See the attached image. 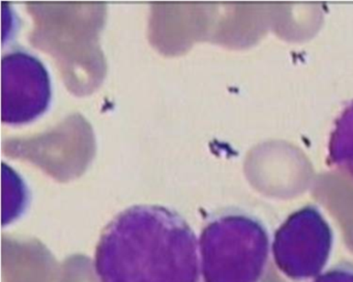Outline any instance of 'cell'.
Segmentation results:
<instances>
[{
  "instance_id": "1",
  "label": "cell",
  "mask_w": 353,
  "mask_h": 282,
  "mask_svg": "<svg viewBox=\"0 0 353 282\" xmlns=\"http://www.w3.org/2000/svg\"><path fill=\"white\" fill-rule=\"evenodd\" d=\"M94 272L99 282H201L197 236L175 210L132 206L103 230Z\"/></svg>"
},
{
  "instance_id": "2",
  "label": "cell",
  "mask_w": 353,
  "mask_h": 282,
  "mask_svg": "<svg viewBox=\"0 0 353 282\" xmlns=\"http://www.w3.org/2000/svg\"><path fill=\"white\" fill-rule=\"evenodd\" d=\"M199 251L203 282H265L272 272L270 235L249 214L225 212L208 220Z\"/></svg>"
},
{
  "instance_id": "3",
  "label": "cell",
  "mask_w": 353,
  "mask_h": 282,
  "mask_svg": "<svg viewBox=\"0 0 353 282\" xmlns=\"http://www.w3.org/2000/svg\"><path fill=\"white\" fill-rule=\"evenodd\" d=\"M334 246V232L315 206L291 214L274 232L272 255L289 279L305 281L323 273Z\"/></svg>"
},
{
  "instance_id": "4",
  "label": "cell",
  "mask_w": 353,
  "mask_h": 282,
  "mask_svg": "<svg viewBox=\"0 0 353 282\" xmlns=\"http://www.w3.org/2000/svg\"><path fill=\"white\" fill-rule=\"evenodd\" d=\"M52 98L50 76L42 61L28 51L15 50L1 59V120L28 124L42 116Z\"/></svg>"
},
{
  "instance_id": "5",
  "label": "cell",
  "mask_w": 353,
  "mask_h": 282,
  "mask_svg": "<svg viewBox=\"0 0 353 282\" xmlns=\"http://www.w3.org/2000/svg\"><path fill=\"white\" fill-rule=\"evenodd\" d=\"M328 151L330 162L353 177V102L336 120Z\"/></svg>"
},
{
  "instance_id": "6",
  "label": "cell",
  "mask_w": 353,
  "mask_h": 282,
  "mask_svg": "<svg viewBox=\"0 0 353 282\" xmlns=\"http://www.w3.org/2000/svg\"><path fill=\"white\" fill-rule=\"evenodd\" d=\"M313 282H353V263H336L320 274Z\"/></svg>"
}]
</instances>
